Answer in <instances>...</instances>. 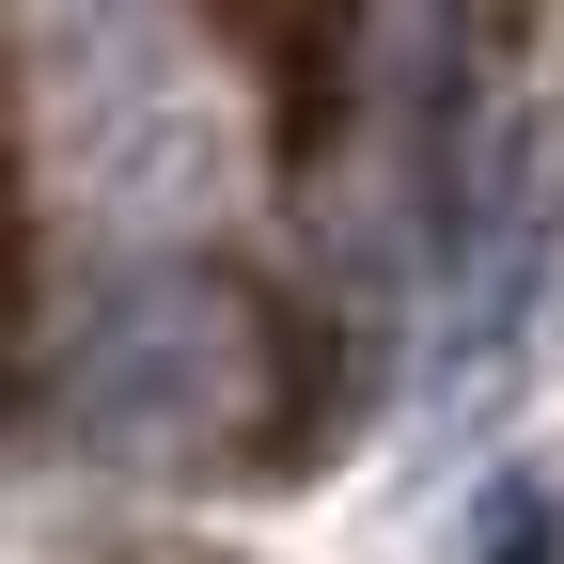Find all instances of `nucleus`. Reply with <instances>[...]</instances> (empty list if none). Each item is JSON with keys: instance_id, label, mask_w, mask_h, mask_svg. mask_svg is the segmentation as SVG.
<instances>
[{"instance_id": "2", "label": "nucleus", "mask_w": 564, "mask_h": 564, "mask_svg": "<svg viewBox=\"0 0 564 564\" xmlns=\"http://www.w3.org/2000/svg\"><path fill=\"white\" fill-rule=\"evenodd\" d=\"M455 564H564V486L502 455L470 486V518H455Z\"/></svg>"}, {"instance_id": "1", "label": "nucleus", "mask_w": 564, "mask_h": 564, "mask_svg": "<svg viewBox=\"0 0 564 564\" xmlns=\"http://www.w3.org/2000/svg\"><path fill=\"white\" fill-rule=\"evenodd\" d=\"M251 377H267V345H251V299H236V282L126 267L110 299L79 314V345H63V440H95V455L220 440Z\"/></svg>"}]
</instances>
